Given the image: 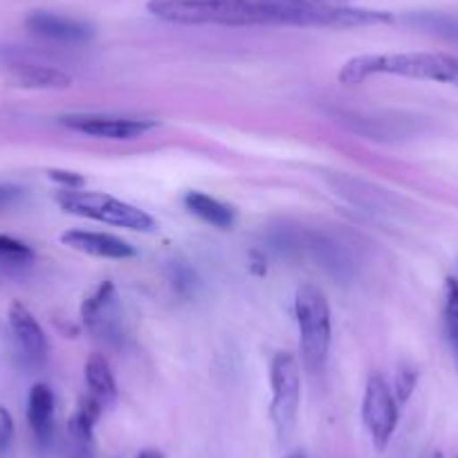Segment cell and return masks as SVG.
Instances as JSON below:
<instances>
[{
	"label": "cell",
	"mask_w": 458,
	"mask_h": 458,
	"mask_svg": "<svg viewBox=\"0 0 458 458\" xmlns=\"http://www.w3.org/2000/svg\"><path fill=\"white\" fill-rule=\"evenodd\" d=\"M153 16L178 25H223V28H261V25H294V28L351 30L391 23L386 12L349 5H294L285 0H151Z\"/></svg>",
	"instance_id": "cell-1"
},
{
	"label": "cell",
	"mask_w": 458,
	"mask_h": 458,
	"mask_svg": "<svg viewBox=\"0 0 458 458\" xmlns=\"http://www.w3.org/2000/svg\"><path fill=\"white\" fill-rule=\"evenodd\" d=\"M294 317L299 326V346H301L303 367L310 373L324 371L328 362L330 337V306L326 294L317 285H301L294 297Z\"/></svg>",
	"instance_id": "cell-2"
},
{
	"label": "cell",
	"mask_w": 458,
	"mask_h": 458,
	"mask_svg": "<svg viewBox=\"0 0 458 458\" xmlns=\"http://www.w3.org/2000/svg\"><path fill=\"white\" fill-rule=\"evenodd\" d=\"M56 202L68 214L113 225V227L133 229V232H153L156 229V220H153L151 214L120 200V198L108 196V193L86 191V189H64L56 196Z\"/></svg>",
	"instance_id": "cell-3"
},
{
	"label": "cell",
	"mask_w": 458,
	"mask_h": 458,
	"mask_svg": "<svg viewBox=\"0 0 458 458\" xmlns=\"http://www.w3.org/2000/svg\"><path fill=\"white\" fill-rule=\"evenodd\" d=\"M272 403L270 418L279 440H288L294 431L301 404V364L294 355L279 353L270 367Z\"/></svg>",
	"instance_id": "cell-4"
},
{
	"label": "cell",
	"mask_w": 458,
	"mask_h": 458,
	"mask_svg": "<svg viewBox=\"0 0 458 458\" xmlns=\"http://www.w3.org/2000/svg\"><path fill=\"white\" fill-rule=\"evenodd\" d=\"M81 321L88 333L108 346H120L124 339V312L113 281H101L81 303Z\"/></svg>",
	"instance_id": "cell-5"
},
{
	"label": "cell",
	"mask_w": 458,
	"mask_h": 458,
	"mask_svg": "<svg viewBox=\"0 0 458 458\" xmlns=\"http://www.w3.org/2000/svg\"><path fill=\"white\" fill-rule=\"evenodd\" d=\"M362 420L373 445L380 452L386 449V445L394 438L395 427H398L400 409L394 389L380 373H373L367 380L362 398Z\"/></svg>",
	"instance_id": "cell-6"
},
{
	"label": "cell",
	"mask_w": 458,
	"mask_h": 458,
	"mask_svg": "<svg viewBox=\"0 0 458 458\" xmlns=\"http://www.w3.org/2000/svg\"><path fill=\"white\" fill-rule=\"evenodd\" d=\"M61 124L74 133L97 140H114V142L138 140L156 129L153 120L120 117V114H68V117H61Z\"/></svg>",
	"instance_id": "cell-7"
},
{
	"label": "cell",
	"mask_w": 458,
	"mask_h": 458,
	"mask_svg": "<svg viewBox=\"0 0 458 458\" xmlns=\"http://www.w3.org/2000/svg\"><path fill=\"white\" fill-rule=\"evenodd\" d=\"M7 321H10L12 335H14L16 344H19L21 353L34 367H41L47 362V353H50V346H47V337L43 333L41 324L37 321V317L28 310L21 301H14L7 312Z\"/></svg>",
	"instance_id": "cell-8"
},
{
	"label": "cell",
	"mask_w": 458,
	"mask_h": 458,
	"mask_svg": "<svg viewBox=\"0 0 458 458\" xmlns=\"http://www.w3.org/2000/svg\"><path fill=\"white\" fill-rule=\"evenodd\" d=\"M25 25L37 37L55 43H68V46L88 43L95 34L90 25L83 23V21L68 19V16L55 14V12H32Z\"/></svg>",
	"instance_id": "cell-9"
},
{
	"label": "cell",
	"mask_w": 458,
	"mask_h": 458,
	"mask_svg": "<svg viewBox=\"0 0 458 458\" xmlns=\"http://www.w3.org/2000/svg\"><path fill=\"white\" fill-rule=\"evenodd\" d=\"M61 243L72 248L74 252L90 254L97 259H113V261H124V259H133L135 248L120 236L101 234V232H86V229H72L61 236Z\"/></svg>",
	"instance_id": "cell-10"
},
{
	"label": "cell",
	"mask_w": 458,
	"mask_h": 458,
	"mask_svg": "<svg viewBox=\"0 0 458 458\" xmlns=\"http://www.w3.org/2000/svg\"><path fill=\"white\" fill-rule=\"evenodd\" d=\"M7 74L14 86L32 88V90H61L72 83V77L64 70L34 61H14L7 65Z\"/></svg>",
	"instance_id": "cell-11"
},
{
	"label": "cell",
	"mask_w": 458,
	"mask_h": 458,
	"mask_svg": "<svg viewBox=\"0 0 458 458\" xmlns=\"http://www.w3.org/2000/svg\"><path fill=\"white\" fill-rule=\"evenodd\" d=\"M28 422L38 445H47L55 434V394L47 385H34L28 398Z\"/></svg>",
	"instance_id": "cell-12"
},
{
	"label": "cell",
	"mask_w": 458,
	"mask_h": 458,
	"mask_svg": "<svg viewBox=\"0 0 458 458\" xmlns=\"http://www.w3.org/2000/svg\"><path fill=\"white\" fill-rule=\"evenodd\" d=\"M184 207L189 214L198 216L205 220L207 225L216 229H232L236 225V211L225 202L216 200V198L207 196L202 191H189L184 193Z\"/></svg>",
	"instance_id": "cell-13"
},
{
	"label": "cell",
	"mask_w": 458,
	"mask_h": 458,
	"mask_svg": "<svg viewBox=\"0 0 458 458\" xmlns=\"http://www.w3.org/2000/svg\"><path fill=\"white\" fill-rule=\"evenodd\" d=\"M83 373H86L88 395L99 400L104 407L114 403V398H117V382H114L113 369H110L108 360H106L104 355L92 353L90 358H88Z\"/></svg>",
	"instance_id": "cell-14"
},
{
	"label": "cell",
	"mask_w": 458,
	"mask_h": 458,
	"mask_svg": "<svg viewBox=\"0 0 458 458\" xmlns=\"http://www.w3.org/2000/svg\"><path fill=\"white\" fill-rule=\"evenodd\" d=\"M101 411H104V404L99 400H95L92 395L81 398V403L77 404V411L68 420V431L74 443L81 445V447L92 443V434H95V425L99 420Z\"/></svg>",
	"instance_id": "cell-15"
},
{
	"label": "cell",
	"mask_w": 458,
	"mask_h": 458,
	"mask_svg": "<svg viewBox=\"0 0 458 458\" xmlns=\"http://www.w3.org/2000/svg\"><path fill=\"white\" fill-rule=\"evenodd\" d=\"M413 28L425 30L434 37L445 38V41L458 43V19L449 14H436V12H420V14L409 16Z\"/></svg>",
	"instance_id": "cell-16"
},
{
	"label": "cell",
	"mask_w": 458,
	"mask_h": 458,
	"mask_svg": "<svg viewBox=\"0 0 458 458\" xmlns=\"http://www.w3.org/2000/svg\"><path fill=\"white\" fill-rule=\"evenodd\" d=\"M445 335H447L449 351L458 367V281L447 279L445 284Z\"/></svg>",
	"instance_id": "cell-17"
},
{
	"label": "cell",
	"mask_w": 458,
	"mask_h": 458,
	"mask_svg": "<svg viewBox=\"0 0 458 458\" xmlns=\"http://www.w3.org/2000/svg\"><path fill=\"white\" fill-rule=\"evenodd\" d=\"M34 259H37V254H34V250L28 243H23L19 239H12L7 234H0V263L23 267L34 263Z\"/></svg>",
	"instance_id": "cell-18"
},
{
	"label": "cell",
	"mask_w": 458,
	"mask_h": 458,
	"mask_svg": "<svg viewBox=\"0 0 458 458\" xmlns=\"http://www.w3.org/2000/svg\"><path fill=\"white\" fill-rule=\"evenodd\" d=\"M416 380H418V376L413 371H409V369H403V371L395 376L394 394H395V398H398V403H407V400L411 398L413 389H416Z\"/></svg>",
	"instance_id": "cell-19"
},
{
	"label": "cell",
	"mask_w": 458,
	"mask_h": 458,
	"mask_svg": "<svg viewBox=\"0 0 458 458\" xmlns=\"http://www.w3.org/2000/svg\"><path fill=\"white\" fill-rule=\"evenodd\" d=\"M14 440V418L7 411V407L0 404V452H5Z\"/></svg>",
	"instance_id": "cell-20"
},
{
	"label": "cell",
	"mask_w": 458,
	"mask_h": 458,
	"mask_svg": "<svg viewBox=\"0 0 458 458\" xmlns=\"http://www.w3.org/2000/svg\"><path fill=\"white\" fill-rule=\"evenodd\" d=\"M50 180H55V182H59L64 189H83V184H86V180H83V175L74 174V171H50Z\"/></svg>",
	"instance_id": "cell-21"
},
{
	"label": "cell",
	"mask_w": 458,
	"mask_h": 458,
	"mask_svg": "<svg viewBox=\"0 0 458 458\" xmlns=\"http://www.w3.org/2000/svg\"><path fill=\"white\" fill-rule=\"evenodd\" d=\"M21 196V191L16 187H10V184H0V209L16 200Z\"/></svg>",
	"instance_id": "cell-22"
},
{
	"label": "cell",
	"mask_w": 458,
	"mask_h": 458,
	"mask_svg": "<svg viewBox=\"0 0 458 458\" xmlns=\"http://www.w3.org/2000/svg\"><path fill=\"white\" fill-rule=\"evenodd\" d=\"M285 3H294V5H324V7H335V5H346L349 0H285Z\"/></svg>",
	"instance_id": "cell-23"
},
{
	"label": "cell",
	"mask_w": 458,
	"mask_h": 458,
	"mask_svg": "<svg viewBox=\"0 0 458 458\" xmlns=\"http://www.w3.org/2000/svg\"><path fill=\"white\" fill-rule=\"evenodd\" d=\"M138 458H166V456L160 452V449L147 447V449H142V452L138 454Z\"/></svg>",
	"instance_id": "cell-24"
},
{
	"label": "cell",
	"mask_w": 458,
	"mask_h": 458,
	"mask_svg": "<svg viewBox=\"0 0 458 458\" xmlns=\"http://www.w3.org/2000/svg\"><path fill=\"white\" fill-rule=\"evenodd\" d=\"M288 458H306V456H303V454H293V456H288Z\"/></svg>",
	"instance_id": "cell-25"
},
{
	"label": "cell",
	"mask_w": 458,
	"mask_h": 458,
	"mask_svg": "<svg viewBox=\"0 0 458 458\" xmlns=\"http://www.w3.org/2000/svg\"><path fill=\"white\" fill-rule=\"evenodd\" d=\"M456 88H458V86H456Z\"/></svg>",
	"instance_id": "cell-26"
}]
</instances>
